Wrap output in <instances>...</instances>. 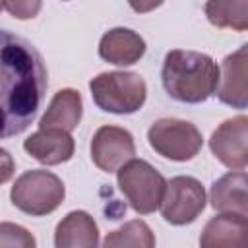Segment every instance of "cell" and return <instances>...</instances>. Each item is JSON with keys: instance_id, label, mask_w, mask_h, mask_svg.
<instances>
[{"instance_id": "cell-1", "label": "cell", "mask_w": 248, "mask_h": 248, "mask_svg": "<svg viewBox=\"0 0 248 248\" xmlns=\"http://www.w3.org/2000/svg\"><path fill=\"white\" fill-rule=\"evenodd\" d=\"M46 85L48 72L41 52L27 39L0 29V140L29 128Z\"/></svg>"}, {"instance_id": "cell-2", "label": "cell", "mask_w": 248, "mask_h": 248, "mask_svg": "<svg viewBox=\"0 0 248 248\" xmlns=\"http://www.w3.org/2000/svg\"><path fill=\"white\" fill-rule=\"evenodd\" d=\"M165 91L178 103L198 105L207 101L219 81V66L211 56L196 50L167 52L161 68Z\"/></svg>"}, {"instance_id": "cell-3", "label": "cell", "mask_w": 248, "mask_h": 248, "mask_svg": "<svg viewBox=\"0 0 248 248\" xmlns=\"http://www.w3.org/2000/svg\"><path fill=\"white\" fill-rule=\"evenodd\" d=\"M93 103L112 114H132L147 99V85L134 72H103L89 81Z\"/></svg>"}, {"instance_id": "cell-4", "label": "cell", "mask_w": 248, "mask_h": 248, "mask_svg": "<svg viewBox=\"0 0 248 248\" xmlns=\"http://www.w3.org/2000/svg\"><path fill=\"white\" fill-rule=\"evenodd\" d=\"M64 196H66L64 182L50 170H43V169H33L23 172L19 178H16L10 192L12 203L19 211L33 217H43L52 213L64 202Z\"/></svg>"}, {"instance_id": "cell-5", "label": "cell", "mask_w": 248, "mask_h": 248, "mask_svg": "<svg viewBox=\"0 0 248 248\" xmlns=\"http://www.w3.org/2000/svg\"><path fill=\"white\" fill-rule=\"evenodd\" d=\"M116 182L136 213L147 215L159 209L167 180L147 161L132 159L122 165L116 170Z\"/></svg>"}, {"instance_id": "cell-6", "label": "cell", "mask_w": 248, "mask_h": 248, "mask_svg": "<svg viewBox=\"0 0 248 248\" xmlns=\"http://www.w3.org/2000/svg\"><path fill=\"white\" fill-rule=\"evenodd\" d=\"M147 141L155 153L170 161H190L194 159L202 145V132L188 120L180 118H159L147 130Z\"/></svg>"}, {"instance_id": "cell-7", "label": "cell", "mask_w": 248, "mask_h": 248, "mask_svg": "<svg viewBox=\"0 0 248 248\" xmlns=\"http://www.w3.org/2000/svg\"><path fill=\"white\" fill-rule=\"evenodd\" d=\"M159 207L167 223L190 225L205 209V190L194 176H174L167 182Z\"/></svg>"}, {"instance_id": "cell-8", "label": "cell", "mask_w": 248, "mask_h": 248, "mask_svg": "<svg viewBox=\"0 0 248 248\" xmlns=\"http://www.w3.org/2000/svg\"><path fill=\"white\" fill-rule=\"evenodd\" d=\"M209 149L231 170H244L248 165V118L234 116L219 124L209 138Z\"/></svg>"}, {"instance_id": "cell-9", "label": "cell", "mask_w": 248, "mask_h": 248, "mask_svg": "<svg viewBox=\"0 0 248 248\" xmlns=\"http://www.w3.org/2000/svg\"><path fill=\"white\" fill-rule=\"evenodd\" d=\"M136 155L134 136L120 126H101L91 140V159L103 172H114Z\"/></svg>"}, {"instance_id": "cell-10", "label": "cell", "mask_w": 248, "mask_h": 248, "mask_svg": "<svg viewBox=\"0 0 248 248\" xmlns=\"http://www.w3.org/2000/svg\"><path fill=\"white\" fill-rule=\"evenodd\" d=\"M248 45L225 56L219 68V81L215 95L221 103L232 108H246L248 105Z\"/></svg>"}, {"instance_id": "cell-11", "label": "cell", "mask_w": 248, "mask_h": 248, "mask_svg": "<svg viewBox=\"0 0 248 248\" xmlns=\"http://www.w3.org/2000/svg\"><path fill=\"white\" fill-rule=\"evenodd\" d=\"M200 248H248V219L232 213L211 217L200 234Z\"/></svg>"}, {"instance_id": "cell-12", "label": "cell", "mask_w": 248, "mask_h": 248, "mask_svg": "<svg viewBox=\"0 0 248 248\" xmlns=\"http://www.w3.org/2000/svg\"><path fill=\"white\" fill-rule=\"evenodd\" d=\"M23 149L43 165H60L74 157V138L62 130H37L23 141Z\"/></svg>"}, {"instance_id": "cell-13", "label": "cell", "mask_w": 248, "mask_h": 248, "mask_svg": "<svg viewBox=\"0 0 248 248\" xmlns=\"http://www.w3.org/2000/svg\"><path fill=\"white\" fill-rule=\"evenodd\" d=\"M145 54V41L132 29L114 27L99 41V56L116 66H132Z\"/></svg>"}, {"instance_id": "cell-14", "label": "cell", "mask_w": 248, "mask_h": 248, "mask_svg": "<svg viewBox=\"0 0 248 248\" xmlns=\"http://www.w3.org/2000/svg\"><path fill=\"white\" fill-rule=\"evenodd\" d=\"M248 178L244 170L227 172L213 182L209 192L211 207L219 213H232L248 217V196H246Z\"/></svg>"}, {"instance_id": "cell-15", "label": "cell", "mask_w": 248, "mask_h": 248, "mask_svg": "<svg viewBox=\"0 0 248 248\" xmlns=\"http://www.w3.org/2000/svg\"><path fill=\"white\" fill-rule=\"evenodd\" d=\"M83 105H81V95L79 91L66 87L54 93V97L48 103L46 112L39 120V130H62V132H72L78 128L81 120Z\"/></svg>"}, {"instance_id": "cell-16", "label": "cell", "mask_w": 248, "mask_h": 248, "mask_svg": "<svg viewBox=\"0 0 248 248\" xmlns=\"http://www.w3.org/2000/svg\"><path fill=\"white\" fill-rule=\"evenodd\" d=\"M54 248H99V229L87 211H70L54 231Z\"/></svg>"}, {"instance_id": "cell-17", "label": "cell", "mask_w": 248, "mask_h": 248, "mask_svg": "<svg viewBox=\"0 0 248 248\" xmlns=\"http://www.w3.org/2000/svg\"><path fill=\"white\" fill-rule=\"evenodd\" d=\"M101 248H155V234L141 219H134L108 232Z\"/></svg>"}, {"instance_id": "cell-18", "label": "cell", "mask_w": 248, "mask_h": 248, "mask_svg": "<svg viewBox=\"0 0 248 248\" xmlns=\"http://www.w3.org/2000/svg\"><path fill=\"white\" fill-rule=\"evenodd\" d=\"M205 16L215 27H231L234 31L248 29V2H207Z\"/></svg>"}, {"instance_id": "cell-19", "label": "cell", "mask_w": 248, "mask_h": 248, "mask_svg": "<svg viewBox=\"0 0 248 248\" xmlns=\"http://www.w3.org/2000/svg\"><path fill=\"white\" fill-rule=\"evenodd\" d=\"M0 248H37L35 236L21 225L0 223Z\"/></svg>"}, {"instance_id": "cell-20", "label": "cell", "mask_w": 248, "mask_h": 248, "mask_svg": "<svg viewBox=\"0 0 248 248\" xmlns=\"http://www.w3.org/2000/svg\"><path fill=\"white\" fill-rule=\"evenodd\" d=\"M2 10H8L17 19H29L41 10V2H2Z\"/></svg>"}, {"instance_id": "cell-21", "label": "cell", "mask_w": 248, "mask_h": 248, "mask_svg": "<svg viewBox=\"0 0 248 248\" xmlns=\"http://www.w3.org/2000/svg\"><path fill=\"white\" fill-rule=\"evenodd\" d=\"M14 169H16V165H14V159H12L10 151H6L4 147H0V184L8 182L12 178Z\"/></svg>"}, {"instance_id": "cell-22", "label": "cell", "mask_w": 248, "mask_h": 248, "mask_svg": "<svg viewBox=\"0 0 248 248\" xmlns=\"http://www.w3.org/2000/svg\"><path fill=\"white\" fill-rule=\"evenodd\" d=\"M0 10H2V2H0Z\"/></svg>"}]
</instances>
